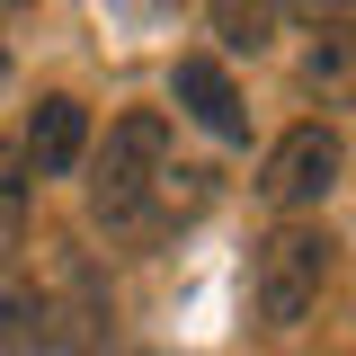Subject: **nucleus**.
<instances>
[{"label": "nucleus", "instance_id": "obj_9", "mask_svg": "<svg viewBox=\"0 0 356 356\" xmlns=\"http://www.w3.org/2000/svg\"><path fill=\"white\" fill-rule=\"evenodd\" d=\"M214 36L232 44V54H267V36H276V9H241V0H222V9H214Z\"/></svg>", "mask_w": 356, "mask_h": 356}, {"label": "nucleus", "instance_id": "obj_8", "mask_svg": "<svg viewBox=\"0 0 356 356\" xmlns=\"http://www.w3.org/2000/svg\"><path fill=\"white\" fill-rule=\"evenodd\" d=\"M27 161H18V143H0V259L18 250V232H27Z\"/></svg>", "mask_w": 356, "mask_h": 356}, {"label": "nucleus", "instance_id": "obj_7", "mask_svg": "<svg viewBox=\"0 0 356 356\" xmlns=\"http://www.w3.org/2000/svg\"><path fill=\"white\" fill-rule=\"evenodd\" d=\"M54 348V303L36 285H0V356H44Z\"/></svg>", "mask_w": 356, "mask_h": 356}, {"label": "nucleus", "instance_id": "obj_2", "mask_svg": "<svg viewBox=\"0 0 356 356\" xmlns=\"http://www.w3.org/2000/svg\"><path fill=\"white\" fill-rule=\"evenodd\" d=\"M330 267H339L330 222H276L259 250H250V321L259 330H294L330 294Z\"/></svg>", "mask_w": 356, "mask_h": 356}, {"label": "nucleus", "instance_id": "obj_6", "mask_svg": "<svg viewBox=\"0 0 356 356\" xmlns=\"http://www.w3.org/2000/svg\"><path fill=\"white\" fill-rule=\"evenodd\" d=\"M303 98L356 107V18H321V36L303 44Z\"/></svg>", "mask_w": 356, "mask_h": 356}, {"label": "nucleus", "instance_id": "obj_10", "mask_svg": "<svg viewBox=\"0 0 356 356\" xmlns=\"http://www.w3.org/2000/svg\"><path fill=\"white\" fill-rule=\"evenodd\" d=\"M0 72H9V54H0Z\"/></svg>", "mask_w": 356, "mask_h": 356}, {"label": "nucleus", "instance_id": "obj_3", "mask_svg": "<svg viewBox=\"0 0 356 356\" xmlns=\"http://www.w3.org/2000/svg\"><path fill=\"white\" fill-rule=\"evenodd\" d=\"M339 170H348L339 125H330V116H303V125H285L276 143H267V161H259V205H267V214H285V222H303L312 205H330Z\"/></svg>", "mask_w": 356, "mask_h": 356}, {"label": "nucleus", "instance_id": "obj_4", "mask_svg": "<svg viewBox=\"0 0 356 356\" xmlns=\"http://www.w3.org/2000/svg\"><path fill=\"white\" fill-rule=\"evenodd\" d=\"M18 161L36 178H72L89 161V107L72 89H44L36 107H27V134H18Z\"/></svg>", "mask_w": 356, "mask_h": 356}, {"label": "nucleus", "instance_id": "obj_5", "mask_svg": "<svg viewBox=\"0 0 356 356\" xmlns=\"http://www.w3.org/2000/svg\"><path fill=\"white\" fill-rule=\"evenodd\" d=\"M170 98H178V116H196L214 143H250V107H241V89H232V72L214 54H178L170 63Z\"/></svg>", "mask_w": 356, "mask_h": 356}, {"label": "nucleus", "instance_id": "obj_1", "mask_svg": "<svg viewBox=\"0 0 356 356\" xmlns=\"http://www.w3.org/2000/svg\"><path fill=\"white\" fill-rule=\"evenodd\" d=\"M89 222L107 241H152L170 222V116L134 107L107 125L98 161H89Z\"/></svg>", "mask_w": 356, "mask_h": 356}]
</instances>
